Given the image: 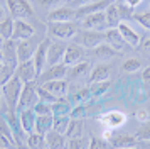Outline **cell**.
Returning a JSON list of instances; mask_svg holds the SVG:
<instances>
[{"mask_svg":"<svg viewBox=\"0 0 150 149\" xmlns=\"http://www.w3.org/2000/svg\"><path fill=\"white\" fill-rule=\"evenodd\" d=\"M22 87H24V81L17 74H14L7 83L2 85V93H4L5 103L8 105V112H17V103L21 98Z\"/></svg>","mask_w":150,"mask_h":149,"instance_id":"obj_1","label":"cell"},{"mask_svg":"<svg viewBox=\"0 0 150 149\" xmlns=\"http://www.w3.org/2000/svg\"><path fill=\"white\" fill-rule=\"evenodd\" d=\"M78 32V27L73 22H49L47 24V34L54 39L59 41H69L73 39Z\"/></svg>","mask_w":150,"mask_h":149,"instance_id":"obj_2","label":"cell"},{"mask_svg":"<svg viewBox=\"0 0 150 149\" xmlns=\"http://www.w3.org/2000/svg\"><path fill=\"white\" fill-rule=\"evenodd\" d=\"M39 102V93H37V87H35V81H27L24 83L21 92V98L17 103V112L25 110V108H32Z\"/></svg>","mask_w":150,"mask_h":149,"instance_id":"obj_3","label":"cell"},{"mask_svg":"<svg viewBox=\"0 0 150 149\" xmlns=\"http://www.w3.org/2000/svg\"><path fill=\"white\" fill-rule=\"evenodd\" d=\"M7 7L12 19H29L34 17V9L29 0H7Z\"/></svg>","mask_w":150,"mask_h":149,"instance_id":"obj_4","label":"cell"},{"mask_svg":"<svg viewBox=\"0 0 150 149\" xmlns=\"http://www.w3.org/2000/svg\"><path fill=\"white\" fill-rule=\"evenodd\" d=\"M76 41L78 44H81L84 47H96L100 42L105 41V34L96 31V29H81L76 32Z\"/></svg>","mask_w":150,"mask_h":149,"instance_id":"obj_5","label":"cell"},{"mask_svg":"<svg viewBox=\"0 0 150 149\" xmlns=\"http://www.w3.org/2000/svg\"><path fill=\"white\" fill-rule=\"evenodd\" d=\"M49 44H51L49 37H44V39L37 44V47H35V53H34V56H32V59H34L37 74H41L42 71L46 69V66H47V49H49ZM37 78H39V76H37Z\"/></svg>","mask_w":150,"mask_h":149,"instance_id":"obj_6","label":"cell"},{"mask_svg":"<svg viewBox=\"0 0 150 149\" xmlns=\"http://www.w3.org/2000/svg\"><path fill=\"white\" fill-rule=\"evenodd\" d=\"M66 47H68V44L64 41H59V39L51 41L47 49V66L61 63L62 58H64V53H66Z\"/></svg>","mask_w":150,"mask_h":149,"instance_id":"obj_7","label":"cell"},{"mask_svg":"<svg viewBox=\"0 0 150 149\" xmlns=\"http://www.w3.org/2000/svg\"><path fill=\"white\" fill-rule=\"evenodd\" d=\"M15 74L21 78L24 83H27V81H35L37 80V71H35V64H34V59L30 58L27 61H21L17 68H15Z\"/></svg>","mask_w":150,"mask_h":149,"instance_id":"obj_8","label":"cell"},{"mask_svg":"<svg viewBox=\"0 0 150 149\" xmlns=\"http://www.w3.org/2000/svg\"><path fill=\"white\" fill-rule=\"evenodd\" d=\"M68 69L69 66L64 64V63H57V64H52V66H47V69H44L37 80L44 83V81H49V80H61L68 74Z\"/></svg>","mask_w":150,"mask_h":149,"instance_id":"obj_9","label":"cell"},{"mask_svg":"<svg viewBox=\"0 0 150 149\" xmlns=\"http://www.w3.org/2000/svg\"><path fill=\"white\" fill-rule=\"evenodd\" d=\"M34 36V27L29 24L25 19H14V34L12 39L15 41H24Z\"/></svg>","mask_w":150,"mask_h":149,"instance_id":"obj_10","label":"cell"},{"mask_svg":"<svg viewBox=\"0 0 150 149\" xmlns=\"http://www.w3.org/2000/svg\"><path fill=\"white\" fill-rule=\"evenodd\" d=\"M35 47H37V44L34 41V36L24 41H17V59H19V63L30 59L35 53Z\"/></svg>","mask_w":150,"mask_h":149,"instance_id":"obj_11","label":"cell"},{"mask_svg":"<svg viewBox=\"0 0 150 149\" xmlns=\"http://www.w3.org/2000/svg\"><path fill=\"white\" fill-rule=\"evenodd\" d=\"M76 17V10L71 7H56L47 14V22H68Z\"/></svg>","mask_w":150,"mask_h":149,"instance_id":"obj_12","label":"cell"},{"mask_svg":"<svg viewBox=\"0 0 150 149\" xmlns=\"http://www.w3.org/2000/svg\"><path fill=\"white\" fill-rule=\"evenodd\" d=\"M103 26H106V19H105V12H93L81 17V27L83 29H101Z\"/></svg>","mask_w":150,"mask_h":149,"instance_id":"obj_13","label":"cell"},{"mask_svg":"<svg viewBox=\"0 0 150 149\" xmlns=\"http://www.w3.org/2000/svg\"><path fill=\"white\" fill-rule=\"evenodd\" d=\"M2 51H4V63L17 68V64H19V59H17V41L5 39L4 44H2Z\"/></svg>","mask_w":150,"mask_h":149,"instance_id":"obj_14","label":"cell"},{"mask_svg":"<svg viewBox=\"0 0 150 149\" xmlns=\"http://www.w3.org/2000/svg\"><path fill=\"white\" fill-rule=\"evenodd\" d=\"M19 114V120H21V125L24 129V132L25 134H30V132H34V127H35V112L34 108H25V110H21V112H17Z\"/></svg>","mask_w":150,"mask_h":149,"instance_id":"obj_15","label":"cell"},{"mask_svg":"<svg viewBox=\"0 0 150 149\" xmlns=\"http://www.w3.org/2000/svg\"><path fill=\"white\" fill-rule=\"evenodd\" d=\"M15 146H19L17 141H15L14 134H12V130L8 127L7 120H0V148L2 149H7V148H15Z\"/></svg>","mask_w":150,"mask_h":149,"instance_id":"obj_16","label":"cell"},{"mask_svg":"<svg viewBox=\"0 0 150 149\" xmlns=\"http://www.w3.org/2000/svg\"><path fill=\"white\" fill-rule=\"evenodd\" d=\"M42 87L49 90L51 93L54 95V97H64V95L68 93V81L61 78V80H49V81H44L42 83Z\"/></svg>","mask_w":150,"mask_h":149,"instance_id":"obj_17","label":"cell"},{"mask_svg":"<svg viewBox=\"0 0 150 149\" xmlns=\"http://www.w3.org/2000/svg\"><path fill=\"white\" fill-rule=\"evenodd\" d=\"M116 29L120 31V34H122V37L125 39V42L127 44H130L132 47H137L138 44H140V36L132 29V27L128 26V24H125V22H120L118 26H116Z\"/></svg>","mask_w":150,"mask_h":149,"instance_id":"obj_18","label":"cell"},{"mask_svg":"<svg viewBox=\"0 0 150 149\" xmlns=\"http://www.w3.org/2000/svg\"><path fill=\"white\" fill-rule=\"evenodd\" d=\"M83 58V49L79 44H68L66 47V53H64V58H62V63L68 64V66H73L76 63H79Z\"/></svg>","mask_w":150,"mask_h":149,"instance_id":"obj_19","label":"cell"},{"mask_svg":"<svg viewBox=\"0 0 150 149\" xmlns=\"http://www.w3.org/2000/svg\"><path fill=\"white\" fill-rule=\"evenodd\" d=\"M110 5V0H95L88 5H83L76 10V17H84L88 14H93V12H100V10H105L106 7Z\"/></svg>","mask_w":150,"mask_h":149,"instance_id":"obj_20","label":"cell"},{"mask_svg":"<svg viewBox=\"0 0 150 149\" xmlns=\"http://www.w3.org/2000/svg\"><path fill=\"white\" fill-rule=\"evenodd\" d=\"M105 42H108L110 46H113L116 51L118 49H123V46L127 44L116 27H108V31L105 32Z\"/></svg>","mask_w":150,"mask_h":149,"instance_id":"obj_21","label":"cell"},{"mask_svg":"<svg viewBox=\"0 0 150 149\" xmlns=\"http://www.w3.org/2000/svg\"><path fill=\"white\" fill-rule=\"evenodd\" d=\"M93 54H95L98 59L108 61V59H111V58H115L116 54H118V51H116L113 46H110L108 42H100L96 47H93Z\"/></svg>","mask_w":150,"mask_h":149,"instance_id":"obj_22","label":"cell"},{"mask_svg":"<svg viewBox=\"0 0 150 149\" xmlns=\"http://www.w3.org/2000/svg\"><path fill=\"white\" fill-rule=\"evenodd\" d=\"M51 110H52V115H69L71 110H73V105H71V100H68L66 97H59L56 98V102L51 103Z\"/></svg>","mask_w":150,"mask_h":149,"instance_id":"obj_23","label":"cell"},{"mask_svg":"<svg viewBox=\"0 0 150 149\" xmlns=\"http://www.w3.org/2000/svg\"><path fill=\"white\" fill-rule=\"evenodd\" d=\"M46 146L51 149H61L66 148V139H64V134L57 132L54 129H51L47 134H46Z\"/></svg>","mask_w":150,"mask_h":149,"instance_id":"obj_24","label":"cell"},{"mask_svg":"<svg viewBox=\"0 0 150 149\" xmlns=\"http://www.w3.org/2000/svg\"><path fill=\"white\" fill-rule=\"evenodd\" d=\"M105 19H106V26L108 27H116L122 22V15H120V9L118 4H110L105 10Z\"/></svg>","mask_w":150,"mask_h":149,"instance_id":"obj_25","label":"cell"},{"mask_svg":"<svg viewBox=\"0 0 150 149\" xmlns=\"http://www.w3.org/2000/svg\"><path fill=\"white\" fill-rule=\"evenodd\" d=\"M52 124H54V115H37V117H35L34 130L39 132V134L46 135L49 130L52 129Z\"/></svg>","mask_w":150,"mask_h":149,"instance_id":"obj_26","label":"cell"},{"mask_svg":"<svg viewBox=\"0 0 150 149\" xmlns=\"http://www.w3.org/2000/svg\"><path fill=\"white\" fill-rule=\"evenodd\" d=\"M103 80H110V66L108 64H98V66H95L88 78L89 83L103 81Z\"/></svg>","mask_w":150,"mask_h":149,"instance_id":"obj_27","label":"cell"},{"mask_svg":"<svg viewBox=\"0 0 150 149\" xmlns=\"http://www.w3.org/2000/svg\"><path fill=\"white\" fill-rule=\"evenodd\" d=\"M138 139L133 137V135H118L111 141V146L116 149H130V148H135Z\"/></svg>","mask_w":150,"mask_h":149,"instance_id":"obj_28","label":"cell"},{"mask_svg":"<svg viewBox=\"0 0 150 149\" xmlns=\"http://www.w3.org/2000/svg\"><path fill=\"white\" fill-rule=\"evenodd\" d=\"M101 122L106 124L108 127L115 129V127H120V125L125 124V115H123L122 112H110V114H106L101 119Z\"/></svg>","mask_w":150,"mask_h":149,"instance_id":"obj_29","label":"cell"},{"mask_svg":"<svg viewBox=\"0 0 150 149\" xmlns=\"http://www.w3.org/2000/svg\"><path fill=\"white\" fill-rule=\"evenodd\" d=\"M91 69V64H89V61H79V63H76L73 66H69L68 69V74L71 78H79L83 74H88V71Z\"/></svg>","mask_w":150,"mask_h":149,"instance_id":"obj_30","label":"cell"},{"mask_svg":"<svg viewBox=\"0 0 150 149\" xmlns=\"http://www.w3.org/2000/svg\"><path fill=\"white\" fill-rule=\"evenodd\" d=\"M27 148L30 149H39V148H44L46 146V135L44 134H39V132H30L27 137Z\"/></svg>","mask_w":150,"mask_h":149,"instance_id":"obj_31","label":"cell"},{"mask_svg":"<svg viewBox=\"0 0 150 149\" xmlns=\"http://www.w3.org/2000/svg\"><path fill=\"white\" fill-rule=\"evenodd\" d=\"M83 132V119H71L69 120V125H68V130H66V134L69 139L71 137H79Z\"/></svg>","mask_w":150,"mask_h":149,"instance_id":"obj_32","label":"cell"},{"mask_svg":"<svg viewBox=\"0 0 150 149\" xmlns=\"http://www.w3.org/2000/svg\"><path fill=\"white\" fill-rule=\"evenodd\" d=\"M12 34H14V19L5 17L4 20H0V36L4 39H12Z\"/></svg>","mask_w":150,"mask_h":149,"instance_id":"obj_33","label":"cell"},{"mask_svg":"<svg viewBox=\"0 0 150 149\" xmlns=\"http://www.w3.org/2000/svg\"><path fill=\"white\" fill-rule=\"evenodd\" d=\"M89 92H91V97H100L105 92H108V88L111 87L110 80H103V81H95V83H89Z\"/></svg>","mask_w":150,"mask_h":149,"instance_id":"obj_34","label":"cell"},{"mask_svg":"<svg viewBox=\"0 0 150 149\" xmlns=\"http://www.w3.org/2000/svg\"><path fill=\"white\" fill-rule=\"evenodd\" d=\"M69 120H71L69 115H56L54 117V124H52V129L57 130V132H61V134H66L68 125H69Z\"/></svg>","mask_w":150,"mask_h":149,"instance_id":"obj_35","label":"cell"},{"mask_svg":"<svg viewBox=\"0 0 150 149\" xmlns=\"http://www.w3.org/2000/svg\"><path fill=\"white\" fill-rule=\"evenodd\" d=\"M140 68H142V61L138 59V58H130V59H127L123 63L122 69L125 73H133V71H138Z\"/></svg>","mask_w":150,"mask_h":149,"instance_id":"obj_36","label":"cell"},{"mask_svg":"<svg viewBox=\"0 0 150 149\" xmlns=\"http://www.w3.org/2000/svg\"><path fill=\"white\" fill-rule=\"evenodd\" d=\"M14 74H15V68L10 66V64H7V63H4V66L0 68V85L7 83Z\"/></svg>","mask_w":150,"mask_h":149,"instance_id":"obj_37","label":"cell"},{"mask_svg":"<svg viewBox=\"0 0 150 149\" xmlns=\"http://www.w3.org/2000/svg\"><path fill=\"white\" fill-rule=\"evenodd\" d=\"M68 0H35V4L44 9V10H51V9H56V7L64 5Z\"/></svg>","mask_w":150,"mask_h":149,"instance_id":"obj_38","label":"cell"},{"mask_svg":"<svg viewBox=\"0 0 150 149\" xmlns=\"http://www.w3.org/2000/svg\"><path fill=\"white\" fill-rule=\"evenodd\" d=\"M35 115H52V110H51V103H46V102H37L34 107Z\"/></svg>","mask_w":150,"mask_h":149,"instance_id":"obj_39","label":"cell"},{"mask_svg":"<svg viewBox=\"0 0 150 149\" xmlns=\"http://www.w3.org/2000/svg\"><path fill=\"white\" fill-rule=\"evenodd\" d=\"M37 93H39V100L46 102V103H52V102H56V98H57V97H54L49 90H46L42 85L41 87H37Z\"/></svg>","mask_w":150,"mask_h":149,"instance_id":"obj_40","label":"cell"},{"mask_svg":"<svg viewBox=\"0 0 150 149\" xmlns=\"http://www.w3.org/2000/svg\"><path fill=\"white\" fill-rule=\"evenodd\" d=\"M133 19L143 27V29H147L150 31V12H145V14H135L133 15Z\"/></svg>","mask_w":150,"mask_h":149,"instance_id":"obj_41","label":"cell"},{"mask_svg":"<svg viewBox=\"0 0 150 149\" xmlns=\"http://www.w3.org/2000/svg\"><path fill=\"white\" fill-rule=\"evenodd\" d=\"M84 115H86V107H84L83 103H78V105L71 110L69 117H71V119H83Z\"/></svg>","mask_w":150,"mask_h":149,"instance_id":"obj_42","label":"cell"},{"mask_svg":"<svg viewBox=\"0 0 150 149\" xmlns=\"http://www.w3.org/2000/svg\"><path fill=\"white\" fill-rule=\"evenodd\" d=\"M137 139H140V141H150V122L143 124V127L137 134Z\"/></svg>","mask_w":150,"mask_h":149,"instance_id":"obj_43","label":"cell"},{"mask_svg":"<svg viewBox=\"0 0 150 149\" xmlns=\"http://www.w3.org/2000/svg\"><path fill=\"white\" fill-rule=\"evenodd\" d=\"M89 97H91L89 88H83L79 93H76L74 97H73V100H76V102H86V100H89Z\"/></svg>","mask_w":150,"mask_h":149,"instance_id":"obj_44","label":"cell"},{"mask_svg":"<svg viewBox=\"0 0 150 149\" xmlns=\"http://www.w3.org/2000/svg\"><path fill=\"white\" fill-rule=\"evenodd\" d=\"M81 139H79V137H71V139H69V142L68 144H66V148H69V149H79V148H83V146H84V144H81Z\"/></svg>","mask_w":150,"mask_h":149,"instance_id":"obj_45","label":"cell"},{"mask_svg":"<svg viewBox=\"0 0 150 149\" xmlns=\"http://www.w3.org/2000/svg\"><path fill=\"white\" fill-rule=\"evenodd\" d=\"M89 148L91 149H105V148H108V144L103 139H93V141L89 142Z\"/></svg>","mask_w":150,"mask_h":149,"instance_id":"obj_46","label":"cell"},{"mask_svg":"<svg viewBox=\"0 0 150 149\" xmlns=\"http://www.w3.org/2000/svg\"><path fill=\"white\" fill-rule=\"evenodd\" d=\"M118 9H120V15H122V20L127 19V17H130L132 15V10L133 9H130L128 5H118Z\"/></svg>","mask_w":150,"mask_h":149,"instance_id":"obj_47","label":"cell"},{"mask_svg":"<svg viewBox=\"0 0 150 149\" xmlns=\"http://www.w3.org/2000/svg\"><path fill=\"white\" fill-rule=\"evenodd\" d=\"M135 115L140 122H149V112H147V110H137Z\"/></svg>","mask_w":150,"mask_h":149,"instance_id":"obj_48","label":"cell"},{"mask_svg":"<svg viewBox=\"0 0 150 149\" xmlns=\"http://www.w3.org/2000/svg\"><path fill=\"white\" fill-rule=\"evenodd\" d=\"M143 0H125V5H128L130 9H135L137 5H140Z\"/></svg>","mask_w":150,"mask_h":149,"instance_id":"obj_49","label":"cell"},{"mask_svg":"<svg viewBox=\"0 0 150 149\" xmlns=\"http://www.w3.org/2000/svg\"><path fill=\"white\" fill-rule=\"evenodd\" d=\"M91 2H95V0H73L71 4H74V5H88V4H91Z\"/></svg>","mask_w":150,"mask_h":149,"instance_id":"obj_50","label":"cell"},{"mask_svg":"<svg viewBox=\"0 0 150 149\" xmlns=\"http://www.w3.org/2000/svg\"><path fill=\"white\" fill-rule=\"evenodd\" d=\"M142 78H143V81H150V66L143 69V73H142Z\"/></svg>","mask_w":150,"mask_h":149,"instance_id":"obj_51","label":"cell"},{"mask_svg":"<svg viewBox=\"0 0 150 149\" xmlns=\"http://www.w3.org/2000/svg\"><path fill=\"white\" fill-rule=\"evenodd\" d=\"M143 47H145V49H150V39L143 41Z\"/></svg>","mask_w":150,"mask_h":149,"instance_id":"obj_52","label":"cell"},{"mask_svg":"<svg viewBox=\"0 0 150 149\" xmlns=\"http://www.w3.org/2000/svg\"><path fill=\"white\" fill-rule=\"evenodd\" d=\"M4 102H5V98H4V93H2V90H0V108L4 105Z\"/></svg>","mask_w":150,"mask_h":149,"instance_id":"obj_53","label":"cell"},{"mask_svg":"<svg viewBox=\"0 0 150 149\" xmlns=\"http://www.w3.org/2000/svg\"><path fill=\"white\" fill-rule=\"evenodd\" d=\"M5 19V12H4V9L0 7V20H4Z\"/></svg>","mask_w":150,"mask_h":149,"instance_id":"obj_54","label":"cell"},{"mask_svg":"<svg viewBox=\"0 0 150 149\" xmlns=\"http://www.w3.org/2000/svg\"><path fill=\"white\" fill-rule=\"evenodd\" d=\"M0 59L4 61V51H2V46H0Z\"/></svg>","mask_w":150,"mask_h":149,"instance_id":"obj_55","label":"cell"},{"mask_svg":"<svg viewBox=\"0 0 150 149\" xmlns=\"http://www.w3.org/2000/svg\"><path fill=\"white\" fill-rule=\"evenodd\" d=\"M4 41H5V39H4V37H2V36H0V46H2V44H4Z\"/></svg>","mask_w":150,"mask_h":149,"instance_id":"obj_56","label":"cell"},{"mask_svg":"<svg viewBox=\"0 0 150 149\" xmlns=\"http://www.w3.org/2000/svg\"><path fill=\"white\" fill-rule=\"evenodd\" d=\"M2 66H4V61L0 59V68H2Z\"/></svg>","mask_w":150,"mask_h":149,"instance_id":"obj_57","label":"cell"},{"mask_svg":"<svg viewBox=\"0 0 150 149\" xmlns=\"http://www.w3.org/2000/svg\"><path fill=\"white\" fill-rule=\"evenodd\" d=\"M68 2H73V0H68Z\"/></svg>","mask_w":150,"mask_h":149,"instance_id":"obj_58","label":"cell"}]
</instances>
